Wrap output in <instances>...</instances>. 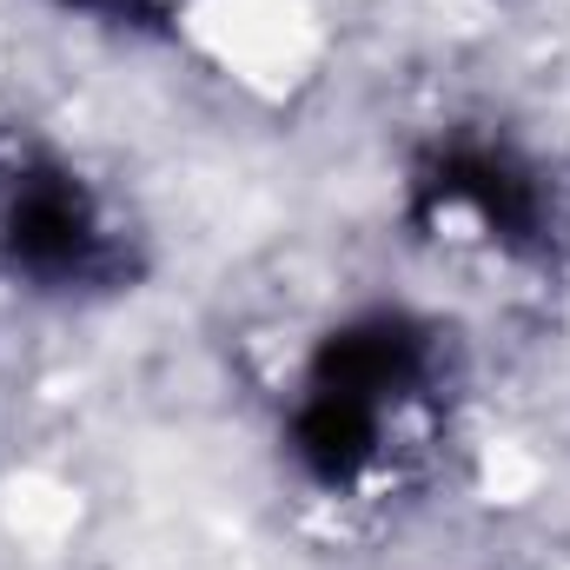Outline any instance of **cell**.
I'll return each mask as SVG.
<instances>
[{"instance_id": "6da1fadb", "label": "cell", "mask_w": 570, "mask_h": 570, "mask_svg": "<svg viewBox=\"0 0 570 570\" xmlns=\"http://www.w3.org/2000/svg\"><path fill=\"white\" fill-rule=\"evenodd\" d=\"M60 7H80V13H127V7H140V0H60Z\"/></svg>"}]
</instances>
